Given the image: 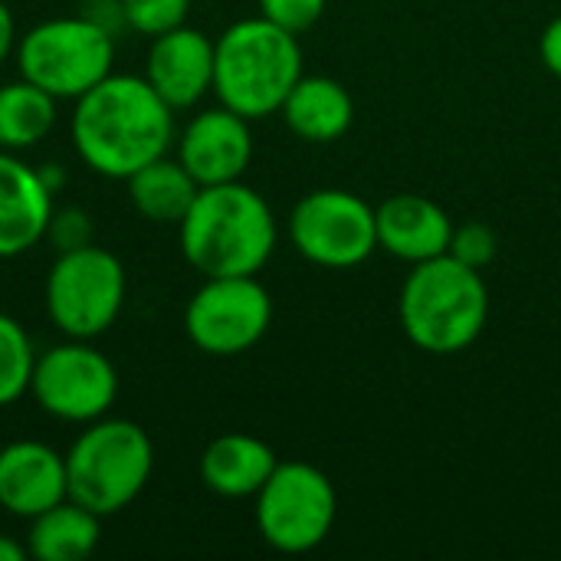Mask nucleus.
<instances>
[{
    "instance_id": "nucleus-1",
    "label": "nucleus",
    "mask_w": 561,
    "mask_h": 561,
    "mask_svg": "<svg viewBox=\"0 0 561 561\" xmlns=\"http://www.w3.org/2000/svg\"><path fill=\"white\" fill-rule=\"evenodd\" d=\"M69 131L79 161L112 181L131 178L178 141L174 108L145 76L125 72H108L76 99Z\"/></svg>"
},
{
    "instance_id": "nucleus-2",
    "label": "nucleus",
    "mask_w": 561,
    "mask_h": 561,
    "mask_svg": "<svg viewBox=\"0 0 561 561\" xmlns=\"http://www.w3.org/2000/svg\"><path fill=\"white\" fill-rule=\"evenodd\" d=\"M279 240L273 207L243 181L201 187L178 224L184 260L207 276H256Z\"/></svg>"
},
{
    "instance_id": "nucleus-3",
    "label": "nucleus",
    "mask_w": 561,
    "mask_h": 561,
    "mask_svg": "<svg viewBox=\"0 0 561 561\" xmlns=\"http://www.w3.org/2000/svg\"><path fill=\"white\" fill-rule=\"evenodd\" d=\"M408 342L427 355H460L486 329L490 289L483 273L444 253L414 263L398 299Z\"/></svg>"
},
{
    "instance_id": "nucleus-4",
    "label": "nucleus",
    "mask_w": 561,
    "mask_h": 561,
    "mask_svg": "<svg viewBox=\"0 0 561 561\" xmlns=\"http://www.w3.org/2000/svg\"><path fill=\"white\" fill-rule=\"evenodd\" d=\"M302 76L299 36L266 16L237 20L214 39V95L250 122L279 112Z\"/></svg>"
},
{
    "instance_id": "nucleus-5",
    "label": "nucleus",
    "mask_w": 561,
    "mask_h": 561,
    "mask_svg": "<svg viewBox=\"0 0 561 561\" xmlns=\"http://www.w3.org/2000/svg\"><path fill=\"white\" fill-rule=\"evenodd\" d=\"M154 473V444L148 431L125 417H99L66 450L69 500L95 516L128 510Z\"/></svg>"
},
{
    "instance_id": "nucleus-6",
    "label": "nucleus",
    "mask_w": 561,
    "mask_h": 561,
    "mask_svg": "<svg viewBox=\"0 0 561 561\" xmlns=\"http://www.w3.org/2000/svg\"><path fill=\"white\" fill-rule=\"evenodd\" d=\"M16 69L53 99H79L115 72V33L92 13L53 16L16 39Z\"/></svg>"
},
{
    "instance_id": "nucleus-7",
    "label": "nucleus",
    "mask_w": 561,
    "mask_h": 561,
    "mask_svg": "<svg viewBox=\"0 0 561 561\" xmlns=\"http://www.w3.org/2000/svg\"><path fill=\"white\" fill-rule=\"evenodd\" d=\"M128 276L122 260L95 243L59 250L46 273V316L66 339L105 335L125 309Z\"/></svg>"
},
{
    "instance_id": "nucleus-8",
    "label": "nucleus",
    "mask_w": 561,
    "mask_h": 561,
    "mask_svg": "<svg viewBox=\"0 0 561 561\" xmlns=\"http://www.w3.org/2000/svg\"><path fill=\"white\" fill-rule=\"evenodd\" d=\"M253 500L263 542L283 556H306L319 549L339 516L332 480L306 460H279Z\"/></svg>"
},
{
    "instance_id": "nucleus-9",
    "label": "nucleus",
    "mask_w": 561,
    "mask_h": 561,
    "mask_svg": "<svg viewBox=\"0 0 561 561\" xmlns=\"http://www.w3.org/2000/svg\"><path fill=\"white\" fill-rule=\"evenodd\" d=\"M30 398L43 414L62 424H92L118 398V371L89 339H66L36 352Z\"/></svg>"
},
{
    "instance_id": "nucleus-10",
    "label": "nucleus",
    "mask_w": 561,
    "mask_h": 561,
    "mask_svg": "<svg viewBox=\"0 0 561 561\" xmlns=\"http://www.w3.org/2000/svg\"><path fill=\"white\" fill-rule=\"evenodd\" d=\"M289 240L302 260L322 270L362 266L378 250L375 207L345 187L309 191L289 214Z\"/></svg>"
},
{
    "instance_id": "nucleus-11",
    "label": "nucleus",
    "mask_w": 561,
    "mask_h": 561,
    "mask_svg": "<svg viewBox=\"0 0 561 561\" xmlns=\"http://www.w3.org/2000/svg\"><path fill=\"white\" fill-rule=\"evenodd\" d=\"M273 299L256 276H207L184 309L191 345L210 358H233L263 342Z\"/></svg>"
},
{
    "instance_id": "nucleus-12",
    "label": "nucleus",
    "mask_w": 561,
    "mask_h": 561,
    "mask_svg": "<svg viewBox=\"0 0 561 561\" xmlns=\"http://www.w3.org/2000/svg\"><path fill=\"white\" fill-rule=\"evenodd\" d=\"M178 161L201 187L243 181L253 161L250 118L237 115L227 105L197 112L178 135Z\"/></svg>"
},
{
    "instance_id": "nucleus-13",
    "label": "nucleus",
    "mask_w": 561,
    "mask_h": 561,
    "mask_svg": "<svg viewBox=\"0 0 561 561\" xmlns=\"http://www.w3.org/2000/svg\"><path fill=\"white\" fill-rule=\"evenodd\" d=\"M141 76L174 112L194 108L214 92V39L187 23L161 33L148 46Z\"/></svg>"
},
{
    "instance_id": "nucleus-14",
    "label": "nucleus",
    "mask_w": 561,
    "mask_h": 561,
    "mask_svg": "<svg viewBox=\"0 0 561 561\" xmlns=\"http://www.w3.org/2000/svg\"><path fill=\"white\" fill-rule=\"evenodd\" d=\"M69 496L66 454L43 440H10L0 447V510L33 519Z\"/></svg>"
},
{
    "instance_id": "nucleus-15",
    "label": "nucleus",
    "mask_w": 561,
    "mask_h": 561,
    "mask_svg": "<svg viewBox=\"0 0 561 561\" xmlns=\"http://www.w3.org/2000/svg\"><path fill=\"white\" fill-rule=\"evenodd\" d=\"M53 191L39 168L0 148V260L33 250L53 220Z\"/></svg>"
},
{
    "instance_id": "nucleus-16",
    "label": "nucleus",
    "mask_w": 561,
    "mask_h": 561,
    "mask_svg": "<svg viewBox=\"0 0 561 561\" xmlns=\"http://www.w3.org/2000/svg\"><path fill=\"white\" fill-rule=\"evenodd\" d=\"M378 247L404 263H424L450 250L454 220L424 194H391L375 207Z\"/></svg>"
},
{
    "instance_id": "nucleus-17",
    "label": "nucleus",
    "mask_w": 561,
    "mask_h": 561,
    "mask_svg": "<svg viewBox=\"0 0 561 561\" xmlns=\"http://www.w3.org/2000/svg\"><path fill=\"white\" fill-rule=\"evenodd\" d=\"M276 450L253 434H220L201 454V483L224 500H247L263 490L276 470Z\"/></svg>"
},
{
    "instance_id": "nucleus-18",
    "label": "nucleus",
    "mask_w": 561,
    "mask_h": 561,
    "mask_svg": "<svg viewBox=\"0 0 561 561\" xmlns=\"http://www.w3.org/2000/svg\"><path fill=\"white\" fill-rule=\"evenodd\" d=\"M279 115L296 138L312 141V145H329V141H339L352 128L355 102H352V92L339 79L302 76L289 89Z\"/></svg>"
},
{
    "instance_id": "nucleus-19",
    "label": "nucleus",
    "mask_w": 561,
    "mask_h": 561,
    "mask_svg": "<svg viewBox=\"0 0 561 561\" xmlns=\"http://www.w3.org/2000/svg\"><path fill=\"white\" fill-rule=\"evenodd\" d=\"M99 539L102 516L66 496L62 503L30 519L26 552L36 561H82L99 549Z\"/></svg>"
},
{
    "instance_id": "nucleus-20",
    "label": "nucleus",
    "mask_w": 561,
    "mask_h": 561,
    "mask_svg": "<svg viewBox=\"0 0 561 561\" xmlns=\"http://www.w3.org/2000/svg\"><path fill=\"white\" fill-rule=\"evenodd\" d=\"M125 184L131 207L151 224H181L201 191L191 171L168 154L138 168L131 178H125Z\"/></svg>"
},
{
    "instance_id": "nucleus-21",
    "label": "nucleus",
    "mask_w": 561,
    "mask_h": 561,
    "mask_svg": "<svg viewBox=\"0 0 561 561\" xmlns=\"http://www.w3.org/2000/svg\"><path fill=\"white\" fill-rule=\"evenodd\" d=\"M56 102L49 92L33 85L30 79L0 85V148L26 151L36 148L56 125Z\"/></svg>"
},
{
    "instance_id": "nucleus-22",
    "label": "nucleus",
    "mask_w": 561,
    "mask_h": 561,
    "mask_svg": "<svg viewBox=\"0 0 561 561\" xmlns=\"http://www.w3.org/2000/svg\"><path fill=\"white\" fill-rule=\"evenodd\" d=\"M33 362V339L13 316L0 312V408H10L23 394H30Z\"/></svg>"
},
{
    "instance_id": "nucleus-23",
    "label": "nucleus",
    "mask_w": 561,
    "mask_h": 561,
    "mask_svg": "<svg viewBox=\"0 0 561 561\" xmlns=\"http://www.w3.org/2000/svg\"><path fill=\"white\" fill-rule=\"evenodd\" d=\"M122 20L138 36H161L187 23L191 0H118Z\"/></svg>"
},
{
    "instance_id": "nucleus-24",
    "label": "nucleus",
    "mask_w": 561,
    "mask_h": 561,
    "mask_svg": "<svg viewBox=\"0 0 561 561\" xmlns=\"http://www.w3.org/2000/svg\"><path fill=\"white\" fill-rule=\"evenodd\" d=\"M450 256H457L460 263L473 266V270H486L496 253H500V237L490 224L483 220H467V224H454V237H450Z\"/></svg>"
},
{
    "instance_id": "nucleus-25",
    "label": "nucleus",
    "mask_w": 561,
    "mask_h": 561,
    "mask_svg": "<svg viewBox=\"0 0 561 561\" xmlns=\"http://www.w3.org/2000/svg\"><path fill=\"white\" fill-rule=\"evenodd\" d=\"M256 3H260V16L299 36L322 20L329 0H256Z\"/></svg>"
},
{
    "instance_id": "nucleus-26",
    "label": "nucleus",
    "mask_w": 561,
    "mask_h": 561,
    "mask_svg": "<svg viewBox=\"0 0 561 561\" xmlns=\"http://www.w3.org/2000/svg\"><path fill=\"white\" fill-rule=\"evenodd\" d=\"M46 237L56 243V250H76V247H85V243H92V220H89V214H85V210H79V207L53 210V220H49Z\"/></svg>"
},
{
    "instance_id": "nucleus-27",
    "label": "nucleus",
    "mask_w": 561,
    "mask_h": 561,
    "mask_svg": "<svg viewBox=\"0 0 561 561\" xmlns=\"http://www.w3.org/2000/svg\"><path fill=\"white\" fill-rule=\"evenodd\" d=\"M539 56H542L546 69H549L556 79H561V13L546 23V30H542V36H539Z\"/></svg>"
},
{
    "instance_id": "nucleus-28",
    "label": "nucleus",
    "mask_w": 561,
    "mask_h": 561,
    "mask_svg": "<svg viewBox=\"0 0 561 561\" xmlns=\"http://www.w3.org/2000/svg\"><path fill=\"white\" fill-rule=\"evenodd\" d=\"M16 20L10 13V7L0 0V66L10 59V53H16Z\"/></svg>"
},
{
    "instance_id": "nucleus-29",
    "label": "nucleus",
    "mask_w": 561,
    "mask_h": 561,
    "mask_svg": "<svg viewBox=\"0 0 561 561\" xmlns=\"http://www.w3.org/2000/svg\"><path fill=\"white\" fill-rule=\"evenodd\" d=\"M30 556L26 542H16L13 536H0V561H23Z\"/></svg>"
},
{
    "instance_id": "nucleus-30",
    "label": "nucleus",
    "mask_w": 561,
    "mask_h": 561,
    "mask_svg": "<svg viewBox=\"0 0 561 561\" xmlns=\"http://www.w3.org/2000/svg\"><path fill=\"white\" fill-rule=\"evenodd\" d=\"M39 174H43V181L49 184V191L56 194V191H59V184H62V168H59V164H43V168H39Z\"/></svg>"
},
{
    "instance_id": "nucleus-31",
    "label": "nucleus",
    "mask_w": 561,
    "mask_h": 561,
    "mask_svg": "<svg viewBox=\"0 0 561 561\" xmlns=\"http://www.w3.org/2000/svg\"><path fill=\"white\" fill-rule=\"evenodd\" d=\"M79 3H85V7H92V3H118V0H79Z\"/></svg>"
}]
</instances>
